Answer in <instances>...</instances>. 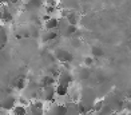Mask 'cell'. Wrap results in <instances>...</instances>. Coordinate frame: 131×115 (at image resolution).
I'll use <instances>...</instances> for the list:
<instances>
[{"mask_svg": "<svg viewBox=\"0 0 131 115\" xmlns=\"http://www.w3.org/2000/svg\"><path fill=\"white\" fill-rule=\"evenodd\" d=\"M52 54H53V56H55V59L59 60L62 64L63 63H71L72 59H74L72 54L68 52L67 50H64V48H58V50L55 52H52Z\"/></svg>", "mask_w": 131, "mask_h": 115, "instance_id": "obj_1", "label": "cell"}, {"mask_svg": "<svg viewBox=\"0 0 131 115\" xmlns=\"http://www.w3.org/2000/svg\"><path fill=\"white\" fill-rule=\"evenodd\" d=\"M58 79V84H63V86H68L70 83L74 82V76L70 71L67 70H63V71H59V74L56 76Z\"/></svg>", "mask_w": 131, "mask_h": 115, "instance_id": "obj_2", "label": "cell"}, {"mask_svg": "<svg viewBox=\"0 0 131 115\" xmlns=\"http://www.w3.org/2000/svg\"><path fill=\"white\" fill-rule=\"evenodd\" d=\"M74 76V79L76 78L78 80H88L91 78V70L90 68H87V67H78L76 68V71H75V75H72Z\"/></svg>", "mask_w": 131, "mask_h": 115, "instance_id": "obj_3", "label": "cell"}, {"mask_svg": "<svg viewBox=\"0 0 131 115\" xmlns=\"http://www.w3.org/2000/svg\"><path fill=\"white\" fill-rule=\"evenodd\" d=\"M16 106V99L14 98L12 95H5L4 98L0 100V108L2 110H12V108Z\"/></svg>", "mask_w": 131, "mask_h": 115, "instance_id": "obj_4", "label": "cell"}, {"mask_svg": "<svg viewBox=\"0 0 131 115\" xmlns=\"http://www.w3.org/2000/svg\"><path fill=\"white\" fill-rule=\"evenodd\" d=\"M55 98V86H47L41 90V99L46 102H52Z\"/></svg>", "mask_w": 131, "mask_h": 115, "instance_id": "obj_5", "label": "cell"}, {"mask_svg": "<svg viewBox=\"0 0 131 115\" xmlns=\"http://www.w3.org/2000/svg\"><path fill=\"white\" fill-rule=\"evenodd\" d=\"M66 107L64 104H51L48 111H46L44 115H66Z\"/></svg>", "mask_w": 131, "mask_h": 115, "instance_id": "obj_6", "label": "cell"}, {"mask_svg": "<svg viewBox=\"0 0 131 115\" xmlns=\"http://www.w3.org/2000/svg\"><path fill=\"white\" fill-rule=\"evenodd\" d=\"M12 12H11L9 9H8V7L7 5H2L0 7V19H2L4 23H11L12 22Z\"/></svg>", "mask_w": 131, "mask_h": 115, "instance_id": "obj_7", "label": "cell"}, {"mask_svg": "<svg viewBox=\"0 0 131 115\" xmlns=\"http://www.w3.org/2000/svg\"><path fill=\"white\" fill-rule=\"evenodd\" d=\"M59 36V34L56 32V29L53 31H44L43 34H40V39L43 43H50V41H53Z\"/></svg>", "mask_w": 131, "mask_h": 115, "instance_id": "obj_8", "label": "cell"}, {"mask_svg": "<svg viewBox=\"0 0 131 115\" xmlns=\"http://www.w3.org/2000/svg\"><path fill=\"white\" fill-rule=\"evenodd\" d=\"M29 110H31V115H44V108L41 102H32L29 104Z\"/></svg>", "mask_w": 131, "mask_h": 115, "instance_id": "obj_9", "label": "cell"}, {"mask_svg": "<svg viewBox=\"0 0 131 115\" xmlns=\"http://www.w3.org/2000/svg\"><path fill=\"white\" fill-rule=\"evenodd\" d=\"M41 0H24V8L27 11H36L41 7Z\"/></svg>", "mask_w": 131, "mask_h": 115, "instance_id": "obj_10", "label": "cell"}, {"mask_svg": "<svg viewBox=\"0 0 131 115\" xmlns=\"http://www.w3.org/2000/svg\"><path fill=\"white\" fill-rule=\"evenodd\" d=\"M76 31H78V27L76 26H68L64 27L63 29H60V35L64 36V38H72V36H75Z\"/></svg>", "mask_w": 131, "mask_h": 115, "instance_id": "obj_11", "label": "cell"}, {"mask_svg": "<svg viewBox=\"0 0 131 115\" xmlns=\"http://www.w3.org/2000/svg\"><path fill=\"white\" fill-rule=\"evenodd\" d=\"M44 28L46 31H53V29L58 28V19L56 17H48L46 22H44Z\"/></svg>", "mask_w": 131, "mask_h": 115, "instance_id": "obj_12", "label": "cell"}, {"mask_svg": "<svg viewBox=\"0 0 131 115\" xmlns=\"http://www.w3.org/2000/svg\"><path fill=\"white\" fill-rule=\"evenodd\" d=\"M64 19L67 20V23L70 24V26H78V23H79V17L74 11H68V14L66 15Z\"/></svg>", "mask_w": 131, "mask_h": 115, "instance_id": "obj_13", "label": "cell"}, {"mask_svg": "<svg viewBox=\"0 0 131 115\" xmlns=\"http://www.w3.org/2000/svg\"><path fill=\"white\" fill-rule=\"evenodd\" d=\"M55 78H52V76H48V75H44L43 78L40 79L39 82V86L43 88V87H47V86H53V83H55Z\"/></svg>", "mask_w": 131, "mask_h": 115, "instance_id": "obj_14", "label": "cell"}, {"mask_svg": "<svg viewBox=\"0 0 131 115\" xmlns=\"http://www.w3.org/2000/svg\"><path fill=\"white\" fill-rule=\"evenodd\" d=\"M90 52H91V56L95 59V58H102L104 55V51L100 46H91L90 48Z\"/></svg>", "mask_w": 131, "mask_h": 115, "instance_id": "obj_15", "label": "cell"}, {"mask_svg": "<svg viewBox=\"0 0 131 115\" xmlns=\"http://www.w3.org/2000/svg\"><path fill=\"white\" fill-rule=\"evenodd\" d=\"M68 94V86H63V84H56L55 86V95L64 96Z\"/></svg>", "mask_w": 131, "mask_h": 115, "instance_id": "obj_16", "label": "cell"}, {"mask_svg": "<svg viewBox=\"0 0 131 115\" xmlns=\"http://www.w3.org/2000/svg\"><path fill=\"white\" fill-rule=\"evenodd\" d=\"M14 87L17 90H23L26 87V78L24 76H19L14 79Z\"/></svg>", "mask_w": 131, "mask_h": 115, "instance_id": "obj_17", "label": "cell"}, {"mask_svg": "<svg viewBox=\"0 0 131 115\" xmlns=\"http://www.w3.org/2000/svg\"><path fill=\"white\" fill-rule=\"evenodd\" d=\"M27 114V108L21 104H16L12 108V115H26Z\"/></svg>", "mask_w": 131, "mask_h": 115, "instance_id": "obj_18", "label": "cell"}, {"mask_svg": "<svg viewBox=\"0 0 131 115\" xmlns=\"http://www.w3.org/2000/svg\"><path fill=\"white\" fill-rule=\"evenodd\" d=\"M8 41V36H7V32H5V29L2 27L0 28V46H4L5 43Z\"/></svg>", "mask_w": 131, "mask_h": 115, "instance_id": "obj_19", "label": "cell"}, {"mask_svg": "<svg viewBox=\"0 0 131 115\" xmlns=\"http://www.w3.org/2000/svg\"><path fill=\"white\" fill-rule=\"evenodd\" d=\"M66 115H79L78 110H76V103L70 104L68 107H66Z\"/></svg>", "mask_w": 131, "mask_h": 115, "instance_id": "obj_20", "label": "cell"}, {"mask_svg": "<svg viewBox=\"0 0 131 115\" xmlns=\"http://www.w3.org/2000/svg\"><path fill=\"white\" fill-rule=\"evenodd\" d=\"M92 64H94V58L92 56H86L84 60H83V66L87 67V68H91Z\"/></svg>", "mask_w": 131, "mask_h": 115, "instance_id": "obj_21", "label": "cell"}, {"mask_svg": "<svg viewBox=\"0 0 131 115\" xmlns=\"http://www.w3.org/2000/svg\"><path fill=\"white\" fill-rule=\"evenodd\" d=\"M47 7H56V0H46Z\"/></svg>", "mask_w": 131, "mask_h": 115, "instance_id": "obj_22", "label": "cell"}, {"mask_svg": "<svg viewBox=\"0 0 131 115\" xmlns=\"http://www.w3.org/2000/svg\"><path fill=\"white\" fill-rule=\"evenodd\" d=\"M15 38H16V39H21V36H20L19 34H16V35H15Z\"/></svg>", "mask_w": 131, "mask_h": 115, "instance_id": "obj_23", "label": "cell"}, {"mask_svg": "<svg viewBox=\"0 0 131 115\" xmlns=\"http://www.w3.org/2000/svg\"><path fill=\"white\" fill-rule=\"evenodd\" d=\"M111 115H119V114H116V112H115V114H111Z\"/></svg>", "mask_w": 131, "mask_h": 115, "instance_id": "obj_24", "label": "cell"}, {"mask_svg": "<svg viewBox=\"0 0 131 115\" xmlns=\"http://www.w3.org/2000/svg\"><path fill=\"white\" fill-rule=\"evenodd\" d=\"M2 48H3V47H2V46H0V51H2Z\"/></svg>", "mask_w": 131, "mask_h": 115, "instance_id": "obj_25", "label": "cell"}, {"mask_svg": "<svg viewBox=\"0 0 131 115\" xmlns=\"http://www.w3.org/2000/svg\"><path fill=\"white\" fill-rule=\"evenodd\" d=\"M0 28H2V24H0Z\"/></svg>", "mask_w": 131, "mask_h": 115, "instance_id": "obj_26", "label": "cell"}, {"mask_svg": "<svg viewBox=\"0 0 131 115\" xmlns=\"http://www.w3.org/2000/svg\"><path fill=\"white\" fill-rule=\"evenodd\" d=\"M88 115H90V114H88ZM95 115H96V114H95Z\"/></svg>", "mask_w": 131, "mask_h": 115, "instance_id": "obj_27", "label": "cell"}]
</instances>
